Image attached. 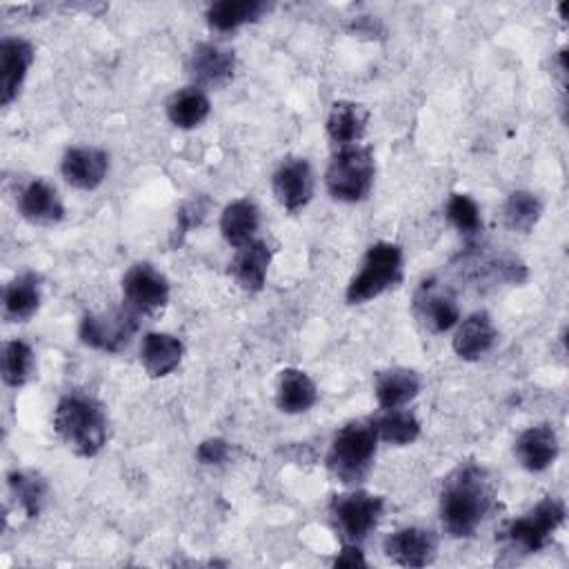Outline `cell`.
I'll return each mask as SVG.
<instances>
[{
  "label": "cell",
  "instance_id": "6da1fadb",
  "mask_svg": "<svg viewBox=\"0 0 569 569\" xmlns=\"http://www.w3.org/2000/svg\"><path fill=\"white\" fill-rule=\"evenodd\" d=\"M493 489L487 473L476 465L456 469L442 485L440 520L449 536L469 538L491 509Z\"/></svg>",
  "mask_w": 569,
  "mask_h": 569
},
{
  "label": "cell",
  "instance_id": "7a4b0ae2",
  "mask_svg": "<svg viewBox=\"0 0 569 569\" xmlns=\"http://www.w3.org/2000/svg\"><path fill=\"white\" fill-rule=\"evenodd\" d=\"M53 429L73 453L91 458L107 445V416L102 407L84 393H67L53 413Z\"/></svg>",
  "mask_w": 569,
  "mask_h": 569
},
{
  "label": "cell",
  "instance_id": "3957f363",
  "mask_svg": "<svg viewBox=\"0 0 569 569\" xmlns=\"http://www.w3.org/2000/svg\"><path fill=\"white\" fill-rule=\"evenodd\" d=\"M376 445H378V431L373 420L347 422L336 431L331 440V447L327 453L329 471L347 485L362 480L376 456Z\"/></svg>",
  "mask_w": 569,
  "mask_h": 569
},
{
  "label": "cell",
  "instance_id": "277c9868",
  "mask_svg": "<svg viewBox=\"0 0 569 569\" xmlns=\"http://www.w3.org/2000/svg\"><path fill=\"white\" fill-rule=\"evenodd\" d=\"M376 162L369 147L349 144L340 147L338 153L331 158L325 184L333 200L340 202H360L369 196L373 187Z\"/></svg>",
  "mask_w": 569,
  "mask_h": 569
},
{
  "label": "cell",
  "instance_id": "5b68a950",
  "mask_svg": "<svg viewBox=\"0 0 569 569\" xmlns=\"http://www.w3.org/2000/svg\"><path fill=\"white\" fill-rule=\"evenodd\" d=\"M402 276V249L393 242H376L367 249L360 271L347 284V302L362 305L396 287Z\"/></svg>",
  "mask_w": 569,
  "mask_h": 569
},
{
  "label": "cell",
  "instance_id": "8992f818",
  "mask_svg": "<svg viewBox=\"0 0 569 569\" xmlns=\"http://www.w3.org/2000/svg\"><path fill=\"white\" fill-rule=\"evenodd\" d=\"M565 522V505L558 498L540 500L529 513L511 520L502 531L509 549L522 553L540 551Z\"/></svg>",
  "mask_w": 569,
  "mask_h": 569
},
{
  "label": "cell",
  "instance_id": "52a82bcc",
  "mask_svg": "<svg viewBox=\"0 0 569 569\" xmlns=\"http://www.w3.org/2000/svg\"><path fill=\"white\" fill-rule=\"evenodd\" d=\"M169 300V280L151 262H136L122 276V305L136 316L158 313Z\"/></svg>",
  "mask_w": 569,
  "mask_h": 569
},
{
  "label": "cell",
  "instance_id": "ba28073f",
  "mask_svg": "<svg viewBox=\"0 0 569 569\" xmlns=\"http://www.w3.org/2000/svg\"><path fill=\"white\" fill-rule=\"evenodd\" d=\"M385 500L367 491L340 493L331 500V516L347 542L358 545L369 536L382 516Z\"/></svg>",
  "mask_w": 569,
  "mask_h": 569
},
{
  "label": "cell",
  "instance_id": "9c48e42d",
  "mask_svg": "<svg viewBox=\"0 0 569 569\" xmlns=\"http://www.w3.org/2000/svg\"><path fill=\"white\" fill-rule=\"evenodd\" d=\"M138 329V316L127 309H111L104 313H87L80 322V340L98 351H120L127 347L131 336Z\"/></svg>",
  "mask_w": 569,
  "mask_h": 569
},
{
  "label": "cell",
  "instance_id": "30bf717a",
  "mask_svg": "<svg viewBox=\"0 0 569 569\" xmlns=\"http://www.w3.org/2000/svg\"><path fill=\"white\" fill-rule=\"evenodd\" d=\"M382 549L385 556L400 567H425L436 558L438 538L422 527H402L385 538Z\"/></svg>",
  "mask_w": 569,
  "mask_h": 569
},
{
  "label": "cell",
  "instance_id": "8fae6325",
  "mask_svg": "<svg viewBox=\"0 0 569 569\" xmlns=\"http://www.w3.org/2000/svg\"><path fill=\"white\" fill-rule=\"evenodd\" d=\"M276 200L289 209H302L313 196V171L305 158H287L278 164L271 178Z\"/></svg>",
  "mask_w": 569,
  "mask_h": 569
},
{
  "label": "cell",
  "instance_id": "7c38bea8",
  "mask_svg": "<svg viewBox=\"0 0 569 569\" xmlns=\"http://www.w3.org/2000/svg\"><path fill=\"white\" fill-rule=\"evenodd\" d=\"M60 171L71 187L91 191L100 187L109 173V153L98 147H71L62 156Z\"/></svg>",
  "mask_w": 569,
  "mask_h": 569
},
{
  "label": "cell",
  "instance_id": "4fadbf2b",
  "mask_svg": "<svg viewBox=\"0 0 569 569\" xmlns=\"http://www.w3.org/2000/svg\"><path fill=\"white\" fill-rule=\"evenodd\" d=\"M33 62V47L24 38L11 36L0 44V102L11 104Z\"/></svg>",
  "mask_w": 569,
  "mask_h": 569
},
{
  "label": "cell",
  "instance_id": "5bb4252c",
  "mask_svg": "<svg viewBox=\"0 0 569 569\" xmlns=\"http://www.w3.org/2000/svg\"><path fill=\"white\" fill-rule=\"evenodd\" d=\"M236 56L231 49L216 42H200L189 56V73L198 84L220 87L231 80Z\"/></svg>",
  "mask_w": 569,
  "mask_h": 569
},
{
  "label": "cell",
  "instance_id": "9a60e30c",
  "mask_svg": "<svg viewBox=\"0 0 569 569\" xmlns=\"http://www.w3.org/2000/svg\"><path fill=\"white\" fill-rule=\"evenodd\" d=\"M558 449H560L558 436L549 425H536L525 429L513 445V453L518 462L533 473L551 467L558 458Z\"/></svg>",
  "mask_w": 569,
  "mask_h": 569
},
{
  "label": "cell",
  "instance_id": "2e32d148",
  "mask_svg": "<svg viewBox=\"0 0 569 569\" xmlns=\"http://www.w3.org/2000/svg\"><path fill=\"white\" fill-rule=\"evenodd\" d=\"M18 211L33 224H56L64 216V204L53 184L36 178L22 187L18 196Z\"/></svg>",
  "mask_w": 569,
  "mask_h": 569
},
{
  "label": "cell",
  "instance_id": "e0dca14e",
  "mask_svg": "<svg viewBox=\"0 0 569 569\" xmlns=\"http://www.w3.org/2000/svg\"><path fill=\"white\" fill-rule=\"evenodd\" d=\"M413 307H416L420 322L433 333L449 331L460 320V309H458L453 296L438 291L431 280L422 282V287L416 293Z\"/></svg>",
  "mask_w": 569,
  "mask_h": 569
},
{
  "label": "cell",
  "instance_id": "ac0fdd59",
  "mask_svg": "<svg viewBox=\"0 0 569 569\" xmlns=\"http://www.w3.org/2000/svg\"><path fill=\"white\" fill-rule=\"evenodd\" d=\"M496 340H498V331L489 313L476 311L458 325L453 333V351L462 360H478L487 351H491Z\"/></svg>",
  "mask_w": 569,
  "mask_h": 569
},
{
  "label": "cell",
  "instance_id": "d6986e66",
  "mask_svg": "<svg viewBox=\"0 0 569 569\" xmlns=\"http://www.w3.org/2000/svg\"><path fill=\"white\" fill-rule=\"evenodd\" d=\"M182 353H184L182 340L162 331L147 333L140 345V362L151 378H162L171 373L180 365Z\"/></svg>",
  "mask_w": 569,
  "mask_h": 569
},
{
  "label": "cell",
  "instance_id": "ffe728a7",
  "mask_svg": "<svg viewBox=\"0 0 569 569\" xmlns=\"http://www.w3.org/2000/svg\"><path fill=\"white\" fill-rule=\"evenodd\" d=\"M271 262V249L264 240H251L238 247V253L231 262V273L240 289L253 293L264 287L267 271Z\"/></svg>",
  "mask_w": 569,
  "mask_h": 569
},
{
  "label": "cell",
  "instance_id": "44dd1931",
  "mask_svg": "<svg viewBox=\"0 0 569 569\" xmlns=\"http://www.w3.org/2000/svg\"><path fill=\"white\" fill-rule=\"evenodd\" d=\"M318 400L316 382L302 371L287 367L280 371L276 387V405L284 413H305Z\"/></svg>",
  "mask_w": 569,
  "mask_h": 569
},
{
  "label": "cell",
  "instance_id": "7402d4cb",
  "mask_svg": "<svg viewBox=\"0 0 569 569\" xmlns=\"http://www.w3.org/2000/svg\"><path fill=\"white\" fill-rule=\"evenodd\" d=\"M40 278L31 271L16 276L2 296V313L9 322L29 320L40 307Z\"/></svg>",
  "mask_w": 569,
  "mask_h": 569
},
{
  "label": "cell",
  "instance_id": "603a6c76",
  "mask_svg": "<svg viewBox=\"0 0 569 569\" xmlns=\"http://www.w3.org/2000/svg\"><path fill=\"white\" fill-rule=\"evenodd\" d=\"M373 391H376V400L382 409H398L418 396L420 378L411 369L393 367V369L378 373Z\"/></svg>",
  "mask_w": 569,
  "mask_h": 569
},
{
  "label": "cell",
  "instance_id": "cb8c5ba5",
  "mask_svg": "<svg viewBox=\"0 0 569 569\" xmlns=\"http://www.w3.org/2000/svg\"><path fill=\"white\" fill-rule=\"evenodd\" d=\"M367 129V111L362 104L351 100H338L331 104L327 116V133L333 144L349 147L358 144Z\"/></svg>",
  "mask_w": 569,
  "mask_h": 569
},
{
  "label": "cell",
  "instance_id": "d4e9b609",
  "mask_svg": "<svg viewBox=\"0 0 569 569\" xmlns=\"http://www.w3.org/2000/svg\"><path fill=\"white\" fill-rule=\"evenodd\" d=\"M258 224H260V211L256 202L249 198H238L222 209L220 231H222V238L233 247H242L256 240Z\"/></svg>",
  "mask_w": 569,
  "mask_h": 569
},
{
  "label": "cell",
  "instance_id": "484cf974",
  "mask_svg": "<svg viewBox=\"0 0 569 569\" xmlns=\"http://www.w3.org/2000/svg\"><path fill=\"white\" fill-rule=\"evenodd\" d=\"M211 102L200 87H184L167 100V116L178 129H193L207 120Z\"/></svg>",
  "mask_w": 569,
  "mask_h": 569
},
{
  "label": "cell",
  "instance_id": "4316f807",
  "mask_svg": "<svg viewBox=\"0 0 569 569\" xmlns=\"http://www.w3.org/2000/svg\"><path fill=\"white\" fill-rule=\"evenodd\" d=\"M267 11L262 0H218L207 9V22L216 31H233L258 20Z\"/></svg>",
  "mask_w": 569,
  "mask_h": 569
},
{
  "label": "cell",
  "instance_id": "83f0119b",
  "mask_svg": "<svg viewBox=\"0 0 569 569\" xmlns=\"http://www.w3.org/2000/svg\"><path fill=\"white\" fill-rule=\"evenodd\" d=\"M7 480L13 498L20 502L27 518H36L47 502V493H49L47 480L40 473L24 471V469L11 471Z\"/></svg>",
  "mask_w": 569,
  "mask_h": 569
},
{
  "label": "cell",
  "instance_id": "f1b7e54d",
  "mask_svg": "<svg viewBox=\"0 0 569 569\" xmlns=\"http://www.w3.org/2000/svg\"><path fill=\"white\" fill-rule=\"evenodd\" d=\"M36 369V356L29 342L13 338L2 347V380L9 387H22Z\"/></svg>",
  "mask_w": 569,
  "mask_h": 569
},
{
  "label": "cell",
  "instance_id": "f546056e",
  "mask_svg": "<svg viewBox=\"0 0 569 569\" xmlns=\"http://www.w3.org/2000/svg\"><path fill=\"white\" fill-rule=\"evenodd\" d=\"M540 216H542V202L533 191L518 189L509 193L505 202V224L511 231L529 233L538 224Z\"/></svg>",
  "mask_w": 569,
  "mask_h": 569
},
{
  "label": "cell",
  "instance_id": "4dcf8cb0",
  "mask_svg": "<svg viewBox=\"0 0 569 569\" xmlns=\"http://www.w3.org/2000/svg\"><path fill=\"white\" fill-rule=\"evenodd\" d=\"M378 438L391 445H411L420 436V422L409 409H385L380 418L373 420Z\"/></svg>",
  "mask_w": 569,
  "mask_h": 569
},
{
  "label": "cell",
  "instance_id": "1f68e13d",
  "mask_svg": "<svg viewBox=\"0 0 569 569\" xmlns=\"http://www.w3.org/2000/svg\"><path fill=\"white\" fill-rule=\"evenodd\" d=\"M447 218L462 236H476L482 229L480 209L476 200L467 193H451L447 200Z\"/></svg>",
  "mask_w": 569,
  "mask_h": 569
},
{
  "label": "cell",
  "instance_id": "d6a6232c",
  "mask_svg": "<svg viewBox=\"0 0 569 569\" xmlns=\"http://www.w3.org/2000/svg\"><path fill=\"white\" fill-rule=\"evenodd\" d=\"M204 211H207V200H204V198H191V200H187V202L180 207L178 218H176V229H173V233H171V247H178V244L184 240V236H187L193 227H198V224L202 222Z\"/></svg>",
  "mask_w": 569,
  "mask_h": 569
},
{
  "label": "cell",
  "instance_id": "836d02e7",
  "mask_svg": "<svg viewBox=\"0 0 569 569\" xmlns=\"http://www.w3.org/2000/svg\"><path fill=\"white\" fill-rule=\"evenodd\" d=\"M227 456H229V442L222 438H207L198 445V451H196V458L202 465H220L227 460Z\"/></svg>",
  "mask_w": 569,
  "mask_h": 569
},
{
  "label": "cell",
  "instance_id": "e575fe53",
  "mask_svg": "<svg viewBox=\"0 0 569 569\" xmlns=\"http://www.w3.org/2000/svg\"><path fill=\"white\" fill-rule=\"evenodd\" d=\"M333 565H338V567H367V560L353 542H347L345 549L340 551V556H336Z\"/></svg>",
  "mask_w": 569,
  "mask_h": 569
}]
</instances>
